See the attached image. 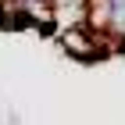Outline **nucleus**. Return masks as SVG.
<instances>
[{
	"instance_id": "nucleus-1",
	"label": "nucleus",
	"mask_w": 125,
	"mask_h": 125,
	"mask_svg": "<svg viewBox=\"0 0 125 125\" xmlns=\"http://www.w3.org/2000/svg\"><path fill=\"white\" fill-rule=\"evenodd\" d=\"M61 47H64L75 61H96L104 54L100 36H96L93 29H86V25H64V29H61Z\"/></svg>"
}]
</instances>
